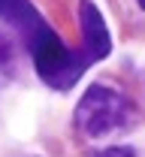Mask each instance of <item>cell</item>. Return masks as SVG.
Masks as SVG:
<instances>
[{"instance_id":"6da1fadb","label":"cell","mask_w":145,"mask_h":157,"mask_svg":"<svg viewBox=\"0 0 145 157\" xmlns=\"http://www.w3.org/2000/svg\"><path fill=\"white\" fill-rule=\"evenodd\" d=\"M30 58H33V67H36V76L52 88V91H70L82 73L91 67V60L85 58L82 48H70L63 45L61 36L48 27L42 30L40 36L27 45Z\"/></svg>"},{"instance_id":"7a4b0ae2","label":"cell","mask_w":145,"mask_h":157,"mask_svg":"<svg viewBox=\"0 0 145 157\" xmlns=\"http://www.w3.org/2000/svg\"><path fill=\"white\" fill-rule=\"evenodd\" d=\"M127 121H130V103L121 91L109 85H91L76 106V130L88 139L109 136L127 127Z\"/></svg>"},{"instance_id":"3957f363","label":"cell","mask_w":145,"mask_h":157,"mask_svg":"<svg viewBox=\"0 0 145 157\" xmlns=\"http://www.w3.org/2000/svg\"><path fill=\"white\" fill-rule=\"evenodd\" d=\"M79 18H82V52H85V58L91 63L94 60H103L112 52V36H109V27H106L100 9L91 0H82Z\"/></svg>"},{"instance_id":"277c9868","label":"cell","mask_w":145,"mask_h":157,"mask_svg":"<svg viewBox=\"0 0 145 157\" xmlns=\"http://www.w3.org/2000/svg\"><path fill=\"white\" fill-rule=\"evenodd\" d=\"M0 24L12 27L24 39V45H30L42 30H48V24L42 21L30 0H0Z\"/></svg>"},{"instance_id":"5b68a950","label":"cell","mask_w":145,"mask_h":157,"mask_svg":"<svg viewBox=\"0 0 145 157\" xmlns=\"http://www.w3.org/2000/svg\"><path fill=\"white\" fill-rule=\"evenodd\" d=\"M97 157H136V154H133V148H127V145H112V148L97 151Z\"/></svg>"},{"instance_id":"8992f818","label":"cell","mask_w":145,"mask_h":157,"mask_svg":"<svg viewBox=\"0 0 145 157\" xmlns=\"http://www.w3.org/2000/svg\"><path fill=\"white\" fill-rule=\"evenodd\" d=\"M136 3H139V6H142V9H145V0H136Z\"/></svg>"}]
</instances>
